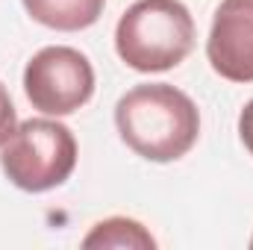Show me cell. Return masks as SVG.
I'll return each mask as SVG.
<instances>
[{
  "label": "cell",
  "mask_w": 253,
  "mask_h": 250,
  "mask_svg": "<svg viewBox=\"0 0 253 250\" xmlns=\"http://www.w3.org/2000/svg\"><path fill=\"white\" fill-rule=\"evenodd\" d=\"M18 118H15V106H12V97L6 91V85L0 83V147L9 141V135L15 132Z\"/></svg>",
  "instance_id": "obj_8"
},
{
  "label": "cell",
  "mask_w": 253,
  "mask_h": 250,
  "mask_svg": "<svg viewBox=\"0 0 253 250\" xmlns=\"http://www.w3.org/2000/svg\"><path fill=\"white\" fill-rule=\"evenodd\" d=\"M239 138H242V144L248 147V153L253 156V100L245 103V109H242V115H239Z\"/></svg>",
  "instance_id": "obj_9"
},
{
  "label": "cell",
  "mask_w": 253,
  "mask_h": 250,
  "mask_svg": "<svg viewBox=\"0 0 253 250\" xmlns=\"http://www.w3.org/2000/svg\"><path fill=\"white\" fill-rule=\"evenodd\" d=\"M251 248H253V239H251Z\"/></svg>",
  "instance_id": "obj_10"
},
{
  "label": "cell",
  "mask_w": 253,
  "mask_h": 250,
  "mask_svg": "<svg viewBox=\"0 0 253 250\" xmlns=\"http://www.w3.org/2000/svg\"><path fill=\"white\" fill-rule=\"evenodd\" d=\"M206 59L230 83H253V0H221L212 18Z\"/></svg>",
  "instance_id": "obj_5"
},
{
  "label": "cell",
  "mask_w": 253,
  "mask_h": 250,
  "mask_svg": "<svg viewBox=\"0 0 253 250\" xmlns=\"http://www.w3.org/2000/svg\"><path fill=\"white\" fill-rule=\"evenodd\" d=\"M0 168L21 191L59 188L77 168V138L53 118H30L0 147Z\"/></svg>",
  "instance_id": "obj_3"
},
{
  "label": "cell",
  "mask_w": 253,
  "mask_h": 250,
  "mask_svg": "<svg viewBox=\"0 0 253 250\" xmlns=\"http://www.w3.org/2000/svg\"><path fill=\"white\" fill-rule=\"evenodd\" d=\"M83 248H118V250H150L156 248V239L150 230L132 218H106L91 227V233L83 239Z\"/></svg>",
  "instance_id": "obj_7"
},
{
  "label": "cell",
  "mask_w": 253,
  "mask_h": 250,
  "mask_svg": "<svg viewBox=\"0 0 253 250\" xmlns=\"http://www.w3.org/2000/svg\"><path fill=\"white\" fill-rule=\"evenodd\" d=\"M24 91L33 109L62 118L83 109L94 94V68L77 47H42L24 68Z\"/></svg>",
  "instance_id": "obj_4"
},
{
  "label": "cell",
  "mask_w": 253,
  "mask_h": 250,
  "mask_svg": "<svg viewBox=\"0 0 253 250\" xmlns=\"http://www.w3.org/2000/svg\"><path fill=\"white\" fill-rule=\"evenodd\" d=\"M115 126L121 141L141 159L177 162L197 144L200 112L171 83H144L118 100Z\"/></svg>",
  "instance_id": "obj_1"
},
{
  "label": "cell",
  "mask_w": 253,
  "mask_h": 250,
  "mask_svg": "<svg viewBox=\"0 0 253 250\" xmlns=\"http://www.w3.org/2000/svg\"><path fill=\"white\" fill-rule=\"evenodd\" d=\"M103 6L106 0H24V9L33 21L59 33H77L97 24Z\"/></svg>",
  "instance_id": "obj_6"
},
{
  "label": "cell",
  "mask_w": 253,
  "mask_h": 250,
  "mask_svg": "<svg viewBox=\"0 0 253 250\" xmlns=\"http://www.w3.org/2000/svg\"><path fill=\"white\" fill-rule=\"evenodd\" d=\"M194 47V18L183 0H135L115 27L121 62L141 74L171 71Z\"/></svg>",
  "instance_id": "obj_2"
}]
</instances>
